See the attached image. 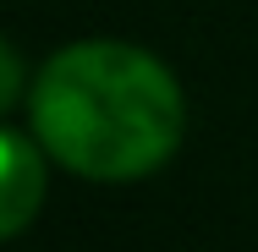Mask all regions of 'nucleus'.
I'll use <instances>...</instances> for the list:
<instances>
[{"mask_svg":"<svg viewBox=\"0 0 258 252\" xmlns=\"http://www.w3.org/2000/svg\"><path fill=\"white\" fill-rule=\"evenodd\" d=\"M28 115L44 153L88 181L149 176L187 132V99L170 66L121 39H83L50 55Z\"/></svg>","mask_w":258,"mask_h":252,"instance_id":"obj_1","label":"nucleus"},{"mask_svg":"<svg viewBox=\"0 0 258 252\" xmlns=\"http://www.w3.org/2000/svg\"><path fill=\"white\" fill-rule=\"evenodd\" d=\"M44 203V143L0 132V241L22 236Z\"/></svg>","mask_w":258,"mask_h":252,"instance_id":"obj_2","label":"nucleus"},{"mask_svg":"<svg viewBox=\"0 0 258 252\" xmlns=\"http://www.w3.org/2000/svg\"><path fill=\"white\" fill-rule=\"evenodd\" d=\"M17 94H22V60H17V50L0 39V115L17 104Z\"/></svg>","mask_w":258,"mask_h":252,"instance_id":"obj_3","label":"nucleus"}]
</instances>
